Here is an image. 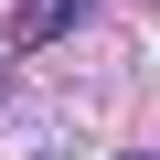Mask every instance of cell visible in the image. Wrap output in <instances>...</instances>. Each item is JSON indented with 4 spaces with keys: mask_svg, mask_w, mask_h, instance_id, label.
<instances>
[{
    "mask_svg": "<svg viewBox=\"0 0 160 160\" xmlns=\"http://www.w3.org/2000/svg\"><path fill=\"white\" fill-rule=\"evenodd\" d=\"M128 160H149V149H128Z\"/></svg>",
    "mask_w": 160,
    "mask_h": 160,
    "instance_id": "2",
    "label": "cell"
},
{
    "mask_svg": "<svg viewBox=\"0 0 160 160\" xmlns=\"http://www.w3.org/2000/svg\"><path fill=\"white\" fill-rule=\"evenodd\" d=\"M75 11H86V0H22V22H11V32H22V43H53Z\"/></svg>",
    "mask_w": 160,
    "mask_h": 160,
    "instance_id": "1",
    "label": "cell"
}]
</instances>
